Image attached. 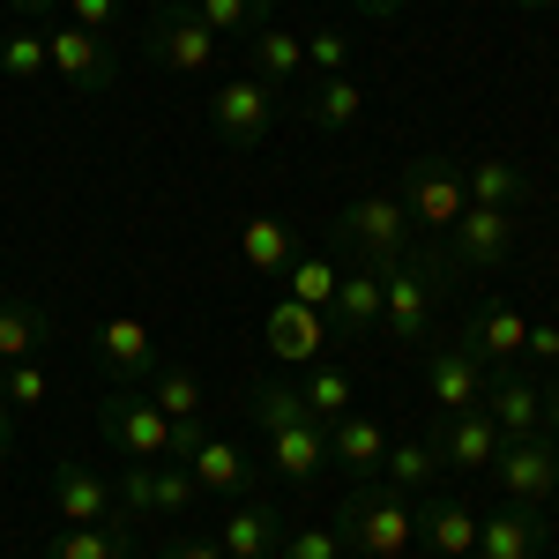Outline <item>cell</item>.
<instances>
[{
    "label": "cell",
    "mask_w": 559,
    "mask_h": 559,
    "mask_svg": "<svg viewBox=\"0 0 559 559\" xmlns=\"http://www.w3.org/2000/svg\"><path fill=\"white\" fill-rule=\"evenodd\" d=\"M173 8H187V0H173Z\"/></svg>",
    "instance_id": "51"
},
{
    "label": "cell",
    "mask_w": 559,
    "mask_h": 559,
    "mask_svg": "<svg viewBox=\"0 0 559 559\" xmlns=\"http://www.w3.org/2000/svg\"><path fill=\"white\" fill-rule=\"evenodd\" d=\"M97 366L112 373V388H134L150 381L165 358H157V336H150V321H134V313H112V321H97Z\"/></svg>",
    "instance_id": "14"
},
{
    "label": "cell",
    "mask_w": 559,
    "mask_h": 559,
    "mask_svg": "<svg viewBox=\"0 0 559 559\" xmlns=\"http://www.w3.org/2000/svg\"><path fill=\"white\" fill-rule=\"evenodd\" d=\"M187 471H194V485L216 492V500H254V463H247V448H239V440L202 432V448L187 455Z\"/></svg>",
    "instance_id": "21"
},
{
    "label": "cell",
    "mask_w": 559,
    "mask_h": 559,
    "mask_svg": "<svg viewBox=\"0 0 559 559\" xmlns=\"http://www.w3.org/2000/svg\"><path fill=\"white\" fill-rule=\"evenodd\" d=\"M299 395H306V411L321 418V426H336L344 411H358V381H350V366H306L299 373Z\"/></svg>",
    "instance_id": "33"
},
{
    "label": "cell",
    "mask_w": 559,
    "mask_h": 559,
    "mask_svg": "<svg viewBox=\"0 0 559 559\" xmlns=\"http://www.w3.org/2000/svg\"><path fill=\"white\" fill-rule=\"evenodd\" d=\"M8 8H15L23 23H60V8H68V0H8Z\"/></svg>",
    "instance_id": "45"
},
{
    "label": "cell",
    "mask_w": 559,
    "mask_h": 559,
    "mask_svg": "<svg viewBox=\"0 0 559 559\" xmlns=\"http://www.w3.org/2000/svg\"><path fill=\"white\" fill-rule=\"evenodd\" d=\"M239 261H247L254 276H284V269L299 261L292 224H284V216H247V224H239Z\"/></svg>",
    "instance_id": "30"
},
{
    "label": "cell",
    "mask_w": 559,
    "mask_h": 559,
    "mask_svg": "<svg viewBox=\"0 0 559 559\" xmlns=\"http://www.w3.org/2000/svg\"><path fill=\"white\" fill-rule=\"evenodd\" d=\"M0 411H8V366H0Z\"/></svg>",
    "instance_id": "50"
},
{
    "label": "cell",
    "mask_w": 559,
    "mask_h": 559,
    "mask_svg": "<svg viewBox=\"0 0 559 559\" xmlns=\"http://www.w3.org/2000/svg\"><path fill=\"white\" fill-rule=\"evenodd\" d=\"M418 545L440 559L477 552V508H463V500H418Z\"/></svg>",
    "instance_id": "24"
},
{
    "label": "cell",
    "mask_w": 559,
    "mask_h": 559,
    "mask_svg": "<svg viewBox=\"0 0 559 559\" xmlns=\"http://www.w3.org/2000/svg\"><path fill=\"white\" fill-rule=\"evenodd\" d=\"M350 559H411L418 552V500L388 492L381 477H350V492L336 500V522Z\"/></svg>",
    "instance_id": "1"
},
{
    "label": "cell",
    "mask_w": 559,
    "mask_h": 559,
    "mask_svg": "<svg viewBox=\"0 0 559 559\" xmlns=\"http://www.w3.org/2000/svg\"><path fill=\"white\" fill-rule=\"evenodd\" d=\"M8 448H15V418L0 411V455H8Z\"/></svg>",
    "instance_id": "48"
},
{
    "label": "cell",
    "mask_w": 559,
    "mask_h": 559,
    "mask_svg": "<svg viewBox=\"0 0 559 559\" xmlns=\"http://www.w3.org/2000/svg\"><path fill=\"white\" fill-rule=\"evenodd\" d=\"M45 68L75 90V97H105V90H112V45L75 31V23L60 15V23L45 31Z\"/></svg>",
    "instance_id": "11"
},
{
    "label": "cell",
    "mask_w": 559,
    "mask_h": 559,
    "mask_svg": "<svg viewBox=\"0 0 559 559\" xmlns=\"http://www.w3.org/2000/svg\"><path fill=\"white\" fill-rule=\"evenodd\" d=\"M306 68H313V75H350V38L336 31V23L306 38Z\"/></svg>",
    "instance_id": "40"
},
{
    "label": "cell",
    "mask_w": 559,
    "mask_h": 559,
    "mask_svg": "<svg viewBox=\"0 0 559 559\" xmlns=\"http://www.w3.org/2000/svg\"><path fill=\"white\" fill-rule=\"evenodd\" d=\"M165 559H224V545H216V537H173Z\"/></svg>",
    "instance_id": "44"
},
{
    "label": "cell",
    "mask_w": 559,
    "mask_h": 559,
    "mask_svg": "<svg viewBox=\"0 0 559 559\" xmlns=\"http://www.w3.org/2000/svg\"><path fill=\"white\" fill-rule=\"evenodd\" d=\"M336 276H344V269H336L329 254H299L292 269H284L292 299H299V306H321V313H329V299H336Z\"/></svg>",
    "instance_id": "38"
},
{
    "label": "cell",
    "mask_w": 559,
    "mask_h": 559,
    "mask_svg": "<svg viewBox=\"0 0 559 559\" xmlns=\"http://www.w3.org/2000/svg\"><path fill=\"white\" fill-rule=\"evenodd\" d=\"M97 432L120 448V463H173V418L150 403V388H112L97 403Z\"/></svg>",
    "instance_id": "6"
},
{
    "label": "cell",
    "mask_w": 559,
    "mask_h": 559,
    "mask_svg": "<svg viewBox=\"0 0 559 559\" xmlns=\"http://www.w3.org/2000/svg\"><path fill=\"white\" fill-rule=\"evenodd\" d=\"M261 336H269V350H276L284 366H299V373H306V366H321L329 344H336L329 313H321V306H299V299H276V306H269Z\"/></svg>",
    "instance_id": "13"
},
{
    "label": "cell",
    "mask_w": 559,
    "mask_h": 559,
    "mask_svg": "<svg viewBox=\"0 0 559 559\" xmlns=\"http://www.w3.org/2000/svg\"><path fill=\"white\" fill-rule=\"evenodd\" d=\"M150 403H157L173 426L202 418V373H194V366H157V373H150Z\"/></svg>",
    "instance_id": "34"
},
{
    "label": "cell",
    "mask_w": 559,
    "mask_h": 559,
    "mask_svg": "<svg viewBox=\"0 0 559 559\" xmlns=\"http://www.w3.org/2000/svg\"><path fill=\"white\" fill-rule=\"evenodd\" d=\"M440 463H455V471H492V455L508 448V432L492 426L485 411H455V418H440Z\"/></svg>",
    "instance_id": "23"
},
{
    "label": "cell",
    "mask_w": 559,
    "mask_h": 559,
    "mask_svg": "<svg viewBox=\"0 0 559 559\" xmlns=\"http://www.w3.org/2000/svg\"><path fill=\"white\" fill-rule=\"evenodd\" d=\"M60 15H68V23H75V31H90V38H105V31H112V23H120V0H68V8H60Z\"/></svg>",
    "instance_id": "42"
},
{
    "label": "cell",
    "mask_w": 559,
    "mask_h": 559,
    "mask_svg": "<svg viewBox=\"0 0 559 559\" xmlns=\"http://www.w3.org/2000/svg\"><path fill=\"white\" fill-rule=\"evenodd\" d=\"M545 552V508L500 500L492 515H477V559H537Z\"/></svg>",
    "instance_id": "15"
},
{
    "label": "cell",
    "mask_w": 559,
    "mask_h": 559,
    "mask_svg": "<svg viewBox=\"0 0 559 559\" xmlns=\"http://www.w3.org/2000/svg\"><path fill=\"white\" fill-rule=\"evenodd\" d=\"M522 336H530V313H522V306H508V299H485L471 321H463V344H471L485 366H515V358H522Z\"/></svg>",
    "instance_id": "19"
},
{
    "label": "cell",
    "mask_w": 559,
    "mask_h": 559,
    "mask_svg": "<svg viewBox=\"0 0 559 559\" xmlns=\"http://www.w3.org/2000/svg\"><path fill=\"white\" fill-rule=\"evenodd\" d=\"M120 515H187V508H202V485L187 463H128L120 471Z\"/></svg>",
    "instance_id": "10"
},
{
    "label": "cell",
    "mask_w": 559,
    "mask_h": 559,
    "mask_svg": "<svg viewBox=\"0 0 559 559\" xmlns=\"http://www.w3.org/2000/svg\"><path fill=\"white\" fill-rule=\"evenodd\" d=\"M522 358H537L545 373H559V321H530V336H522Z\"/></svg>",
    "instance_id": "43"
},
{
    "label": "cell",
    "mask_w": 559,
    "mask_h": 559,
    "mask_svg": "<svg viewBox=\"0 0 559 559\" xmlns=\"http://www.w3.org/2000/svg\"><path fill=\"white\" fill-rule=\"evenodd\" d=\"M0 75H8V83L52 75V68H45V31L38 23H8V31H0Z\"/></svg>",
    "instance_id": "36"
},
{
    "label": "cell",
    "mask_w": 559,
    "mask_h": 559,
    "mask_svg": "<svg viewBox=\"0 0 559 559\" xmlns=\"http://www.w3.org/2000/svg\"><path fill=\"white\" fill-rule=\"evenodd\" d=\"M545 432H559V373L545 381Z\"/></svg>",
    "instance_id": "46"
},
{
    "label": "cell",
    "mask_w": 559,
    "mask_h": 559,
    "mask_svg": "<svg viewBox=\"0 0 559 559\" xmlns=\"http://www.w3.org/2000/svg\"><path fill=\"white\" fill-rule=\"evenodd\" d=\"M485 388H492V366H485L463 336L426 350V403L440 411V418H455V411H485Z\"/></svg>",
    "instance_id": "9"
},
{
    "label": "cell",
    "mask_w": 559,
    "mask_h": 559,
    "mask_svg": "<svg viewBox=\"0 0 559 559\" xmlns=\"http://www.w3.org/2000/svg\"><path fill=\"white\" fill-rule=\"evenodd\" d=\"M247 411H254L261 432H284V426H299V418H313L306 395H299V381H254L247 388Z\"/></svg>",
    "instance_id": "35"
},
{
    "label": "cell",
    "mask_w": 559,
    "mask_h": 559,
    "mask_svg": "<svg viewBox=\"0 0 559 559\" xmlns=\"http://www.w3.org/2000/svg\"><path fill=\"white\" fill-rule=\"evenodd\" d=\"M395 202L411 216V239L418 247H440L448 231H455V216L471 210V187H463V157H448V150H418L403 179H395Z\"/></svg>",
    "instance_id": "2"
},
{
    "label": "cell",
    "mask_w": 559,
    "mask_h": 559,
    "mask_svg": "<svg viewBox=\"0 0 559 559\" xmlns=\"http://www.w3.org/2000/svg\"><path fill=\"white\" fill-rule=\"evenodd\" d=\"M52 515L60 522H112L120 515V492H112V477H97L90 463H60L52 471Z\"/></svg>",
    "instance_id": "18"
},
{
    "label": "cell",
    "mask_w": 559,
    "mask_h": 559,
    "mask_svg": "<svg viewBox=\"0 0 559 559\" xmlns=\"http://www.w3.org/2000/svg\"><path fill=\"white\" fill-rule=\"evenodd\" d=\"M329 329L358 344V336H381V269H366V261H350L344 276H336V299H329Z\"/></svg>",
    "instance_id": "16"
},
{
    "label": "cell",
    "mask_w": 559,
    "mask_h": 559,
    "mask_svg": "<svg viewBox=\"0 0 559 559\" xmlns=\"http://www.w3.org/2000/svg\"><path fill=\"white\" fill-rule=\"evenodd\" d=\"M299 120L321 128V134H358V120H366V83L358 75H313L299 90Z\"/></svg>",
    "instance_id": "17"
},
{
    "label": "cell",
    "mask_w": 559,
    "mask_h": 559,
    "mask_svg": "<svg viewBox=\"0 0 559 559\" xmlns=\"http://www.w3.org/2000/svg\"><path fill=\"white\" fill-rule=\"evenodd\" d=\"M216 45H224V38H216L194 8H173V0H165V8L150 15V31H142V60L165 68V75H210Z\"/></svg>",
    "instance_id": "8"
},
{
    "label": "cell",
    "mask_w": 559,
    "mask_h": 559,
    "mask_svg": "<svg viewBox=\"0 0 559 559\" xmlns=\"http://www.w3.org/2000/svg\"><path fill=\"white\" fill-rule=\"evenodd\" d=\"M134 552V530L120 515L112 522H68L52 545H45V559H128Z\"/></svg>",
    "instance_id": "28"
},
{
    "label": "cell",
    "mask_w": 559,
    "mask_h": 559,
    "mask_svg": "<svg viewBox=\"0 0 559 559\" xmlns=\"http://www.w3.org/2000/svg\"><path fill=\"white\" fill-rule=\"evenodd\" d=\"M492 477H500V492H508V500H530V508H545V500L559 492V432L508 440V448L492 455Z\"/></svg>",
    "instance_id": "12"
},
{
    "label": "cell",
    "mask_w": 559,
    "mask_h": 559,
    "mask_svg": "<svg viewBox=\"0 0 559 559\" xmlns=\"http://www.w3.org/2000/svg\"><path fill=\"white\" fill-rule=\"evenodd\" d=\"M336 247L350 261H366V269H395L418 239H411V216H403L395 194H358V202L336 210Z\"/></svg>",
    "instance_id": "4"
},
{
    "label": "cell",
    "mask_w": 559,
    "mask_h": 559,
    "mask_svg": "<svg viewBox=\"0 0 559 559\" xmlns=\"http://www.w3.org/2000/svg\"><path fill=\"white\" fill-rule=\"evenodd\" d=\"M52 344V313L38 299H0V366H23V358H38Z\"/></svg>",
    "instance_id": "26"
},
{
    "label": "cell",
    "mask_w": 559,
    "mask_h": 559,
    "mask_svg": "<svg viewBox=\"0 0 559 559\" xmlns=\"http://www.w3.org/2000/svg\"><path fill=\"white\" fill-rule=\"evenodd\" d=\"M276 559H350V552H344V537H336L329 522H313V530H284Z\"/></svg>",
    "instance_id": "39"
},
{
    "label": "cell",
    "mask_w": 559,
    "mask_h": 559,
    "mask_svg": "<svg viewBox=\"0 0 559 559\" xmlns=\"http://www.w3.org/2000/svg\"><path fill=\"white\" fill-rule=\"evenodd\" d=\"M202 23H210L216 38H254L261 23H269V0H187Z\"/></svg>",
    "instance_id": "37"
},
{
    "label": "cell",
    "mask_w": 559,
    "mask_h": 559,
    "mask_svg": "<svg viewBox=\"0 0 559 559\" xmlns=\"http://www.w3.org/2000/svg\"><path fill=\"white\" fill-rule=\"evenodd\" d=\"M515 8H522V15H552L559 0H515Z\"/></svg>",
    "instance_id": "49"
},
{
    "label": "cell",
    "mask_w": 559,
    "mask_h": 559,
    "mask_svg": "<svg viewBox=\"0 0 559 559\" xmlns=\"http://www.w3.org/2000/svg\"><path fill=\"white\" fill-rule=\"evenodd\" d=\"M432 477H440V448H432V440H388V455H381V485L388 492L426 500Z\"/></svg>",
    "instance_id": "31"
},
{
    "label": "cell",
    "mask_w": 559,
    "mask_h": 559,
    "mask_svg": "<svg viewBox=\"0 0 559 559\" xmlns=\"http://www.w3.org/2000/svg\"><path fill=\"white\" fill-rule=\"evenodd\" d=\"M448 276L455 269L440 261V247H411L395 269H381V336L388 344H426L432 299L448 292Z\"/></svg>",
    "instance_id": "3"
},
{
    "label": "cell",
    "mask_w": 559,
    "mask_h": 559,
    "mask_svg": "<svg viewBox=\"0 0 559 559\" xmlns=\"http://www.w3.org/2000/svg\"><path fill=\"white\" fill-rule=\"evenodd\" d=\"M247 75H261L269 90L299 83V75H306V38H292V31H269V23H261L254 38H247Z\"/></svg>",
    "instance_id": "29"
},
{
    "label": "cell",
    "mask_w": 559,
    "mask_h": 559,
    "mask_svg": "<svg viewBox=\"0 0 559 559\" xmlns=\"http://www.w3.org/2000/svg\"><path fill=\"white\" fill-rule=\"evenodd\" d=\"M463 187H471L477 210H522V202H530V173L508 165V157H477V165H463Z\"/></svg>",
    "instance_id": "32"
},
{
    "label": "cell",
    "mask_w": 559,
    "mask_h": 559,
    "mask_svg": "<svg viewBox=\"0 0 559 559\" xmlns=\"http://www.w3.org/2000/svg\"><path fill=\"white\" fill-rule=\"evenodd\" d=\"M350 8H358V15H395L403 0H350Z\"/></svg>",
    "instance_id": "47"
},
{
    "label": "cell",
    "mask_w": 559,
    "mask_h": 559,
    "mask_svg": "<svg viewBox=\"0 0 559 559\" xmlns=\"http://www.w3.org/2000/svg\"><path fill=\"white\" fill-rule=\"evenodd\" d=\"M216 545H224V559H276L284 515L269 500H231V515L216 522Z\"/></svg>",
    "instance_id": "20"
},
{
    "label": "cell",
    "mask_w": 559,
    "mask_h": 559,
    "mask_svg": "<svg viewBox=\"0 0 559 559\" xmlns=\"http://www.w3.org/2000/svg\"><path fill=\"white\" fill-rule=\"evenodd\" d=\"M276 90L261 83V75H224V83L210 90V134L224 142V150H261L269 142V128H276Z\"/></svg>",
    "instance_id": "7"
},
{
    "label": "cell",
    "mask_w": 559,
    "mask_h": 559,
    "mask_svg": "<svg viewBox=\"0 0 559 559\" xmlns=\"http://www.w3.org/2000/svg\"><path fill=\"white\" fill-rule=\"evenodd\" d=\"M522 247V210H463L455 216V231L440 239V261L455 269V276H492V269H508Z\"/></svg>",
    "instance_id": "5"
},
{
    "label": "cell",
    "mask_w": 559,
    "mask_h": 559,
    "mask_svg": "<svg viewBox=\"0 0 559 559\" xmlns=\"http://www.w3.org/2000/svg\"><path fill=\"white\" fill-rule=\"evenodd\" d=\"M45 395H52V373H45L38 358H23V366H8V411H38Z\"/></svg>",
    "instance_id": "41"
},
{
    "label": "cell",
    "mask_w": 559,
    "mask_h": 559,
    "mask_svg": "<svg viewBox=\"0 0 559 559\" xmlns=\"http://www.w3.org/2000/svg\"><path fill=\"white\" fill-rule=\"evenodd\" d=\"M269 463L292 477V485L321 477V463H329V426H321V418H299V426L269 432Z\"/></svg>",
    "instance_id": "27"
},
{
    "label": "cell",
    "mask_w": 559,
    "mask_h": 559,
    "mask_svg": "<svg viewBox=\"0 0 559 559\" xmlns=\"http://www.w3.org/2000/svg\"><path fill=\"white\" fill-rule=\"evenodd\" d=\"M463 559H477V552H463Z\"/></svg>",
    "instance_id": "52"
},
{
    "label": "cell",
    "mask_w": 559,
    "mask_h": 559,
    "mask_svg": "<svg viewBox=\"0 0 559 559\" xmlns=\"http://www.w3.org/2000/svg\"><path fill=\"white\" fill-rule=\"evenodd\" d=\"M381 455H388V432L366 418V411H344L329 426V463H344L350 477H381Z\"/></svg>",
    "instance_id": "25"
},
{
    "label": "cell",
    "mask_w": 559,
    "mask_h": 559,
    "mask_svg": "<svg viewBox=\"0 0 559 559\" xmlns=\"http://www.w3.org/2000/svg\"><path fill=\"white\" fill-rule=\"evenodd\" d=\"M485 418L508 432V440H530V432H545V381L492 373V388H485Z\"/></svg>",
    "instance_id": "22"
}]
</instances>
